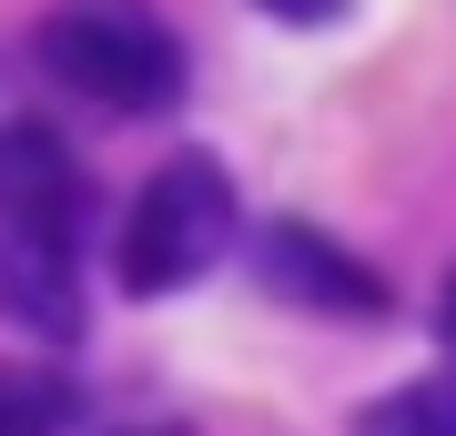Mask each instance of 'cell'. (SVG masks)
<instances>
[{"label": "cell", "mask_w": 456, "mask_h": 436, "mask_svg": "<svg viewBox=\"0 0 456 436\" xmlns=\"http://www.w3.org/2000/svg\"><path fill=\"white\" fill-rule=\"evenodd\" d=\"M224 243H233V183H224V162L173 152L163 173L142 183L132 224H122V284L132 294H173V284L213 275Z\"/></svg>", "instance_id": "obj_2"}, {"label": "cell", "mask_w": 456, "mask_h": 436, "mask_svg": "<svg viewBox=\"0 0 456 436\" xmlns=\"http://www.w3.org/2000/svg\"><path fill=\"white\" fill-rule=\"evenodd\" d=\"M254 275H264V294H284V305H305V315H355V325L386 315V275L355 264L314 224H264L254 234Z\"/></svg>", "instance_id": "obj_4"}, {"label": "cell", "mask_w": 456, "mask_h": 436, "mask_svg": "<svg viewBox=\"0 0 456 436\" xmlns=\"http://www.w3.org/2000/svg\"><path fill=\"white\" fill-rule=\"evenodd\" d=\"M61 416H71V396L51 375H11L0 366V436H61Z\"/></svg>", "instance_id": "obj_7"}, {"label": "cell", "mask_w": 456, "mask_h": 436, "mask_svg": "<svg viewBox=\"0 0 456 436\" xmlns=\"http://www.w3.org/2000/svg\"><path fill=\"white\" fill-rule=\"evenodd\" d=\"M112 436H193V426H112Z\"/></svg>", "instance_id": "obj_10"}, {"label": "cell", "mask_w": 456, "mask_h": 436, "mask_svg": "<svg viewBox=\"0 0 456 436\" xmlns=\"http://www.w3.org/2000/svg\"><path fill=\"white\" fill-rule=\"evenodd\" d=\"M0 213H61V224H82V173H71V152L51 143V132H31V122L0 132Z\"/></svg>", "instance_id": "obj_5"}, {"label": "cell", "mask_w": 456, "mask_h": 436, "mask_svg": "<svg viewBox=\"0 0 456 436\" xmlns=\"http://www.w3.org/2000/svg\"><path fill=\"white\" fill-rule=\"evenodd\" d=\"M355 436H456V375H436V386H395L386 406H365Z\"/></svg>", "instance_id": "obj_6"}, {"label": "cell", "mask_w": 456, "mask_h": 436, "mask_svg": "<svg viewBox=\"0 0 456 436\" xmlns=\"http://www.w3.org/2000/svg\"><path fill=\"white\" fill-rule=\"evenodd\" d=\"M41 71L82 92L92 112H173L193 62H183L173 21L142 0H61L41 21Z\"/></svg>", "instance_id": "obj_1"}, {"label": "cell", "mask_w": 456, "mask_h": 436, "mask_svg": "<svg viewBox=\"0 0 456 436\" xmlns=\"http://www.w3.org/2000/svg\"><path fill=\"white\" fill-rule=\"evenodd\" d=\"M436 325H446V345H456V275H446V305H436Z\"/></svg>", "instance_id": "obj_9"}, {"label": "cell", "mask_w": 456, "mask_h": 436, "mask_svg": "<svg viewBox=\"0 0 456 436\" xmlns=\"http://www.w3.org/2000/svg\"><path fill=\"white\" fill-rule=\"evenodd\" d=\"M264 11H274V21H335L345 0H264Z\"/></svg>", "instance_id": "obj_8"}, {"label": "cell", "mask_w": 456, "mask_h": 436, "mask_svg": "<svg viewBox=\"0 0 456 436\" xmlns=\"http://www.w3.org/2000/svg\"><path fill=\"white\" fill-rule=\"evenodd\" d=\"M0 315L20 335H82V234L61 213H0Z\"/></svg>", "instance_id": "obj_3"}]
</instances>
